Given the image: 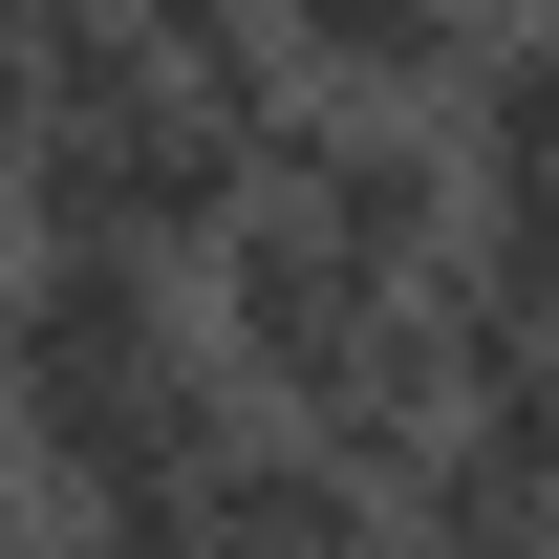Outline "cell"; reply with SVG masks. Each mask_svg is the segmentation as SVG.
<instances>
[{
    "label": "cell",
    "mask_w": 559,
    "mask_h": 559,
    "mask_svg": "<svg viewBox=\"0 0 559 559\" xmlns=\"http://www.w3.org/2000/svg\"><path fill=\"white\" fill-rule=\"evenodd\" d=\"M280 86H345V108H430V66L474 44V0H237Z\"/></svg>",
    "instance_id": "6da1fadb"
},
{
    "label": "cell",
    "mask_w": 559,
    "mask_h": 559,
    "mask_svg": "<svg viewBox=\"0 0 559 559\" xmlns=\"http://www.w3.org/2000/svg\"><path fill=\"white\" fill-rule=\"evenodd\" d=\"M44 108H66V44H44V22H0V173L44 151Z\"/></svg>",
    "instance_id": "7a4b0ae2"
}]
</instances>
